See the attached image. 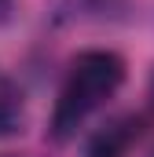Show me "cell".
<instances>
[{"mask_svg": "<svg viewBox=\"0 0 154 157\" xmlns=\"http://www.w3.org/2000/svg\"><path fill=\"white\" fill-rule=\"evenodd\" d=\"M121 80H125V59L117 51H103V48L81 51L70 62L66 80L59 88V99H55V110H51V135L59 143H66L121 88Z\"/></svg>", "mask_w": 154, "mask_h": 157, "instance_id": "cell-1", "label": "cell"}, {"mask_svg": "<svg viewBox=\"0 0 154 157\" xmlns=\"http://www.w3.org/2000/svg\"><path fill=\"white\" fill-rule=\"evenodd\" d=\"M140 135H143V117H136V113L114 117L103 128H95V135L88 139L84 157H128V150L136 146Z\"/></svg>", "mask_w": 154, "mask_h": 157, "instance_id": "cell-2", "label": "cell"}, {"mask_svg": "<svg viewBox=\"0 0 154 157\" xmlns=\"http://www.w3.org/2000/svg\"><path fill=\"white\" fill-rule=\"evenodd\" d=\"M22 113H26V99H22V88L0 70V135H11L18 132L22 124Z\"/></svg>", "mask_w": 154, "mask_h": 157, "instance_id": "cell-3", "label": "cell"}, {"mask_svg": "<svg viewBox=\"0 0 154 157\" xmlns=\"http://www.w3.org/2000/svg\"><path fill=\"white\" fill-rule=\"evenodd\" d=\"M151 102H154V77H151Z\"/></svg>", "mask_w": 154, "mask_h": 157, "instance_id": "cell-4", "label": "cell"}]
</instances>
